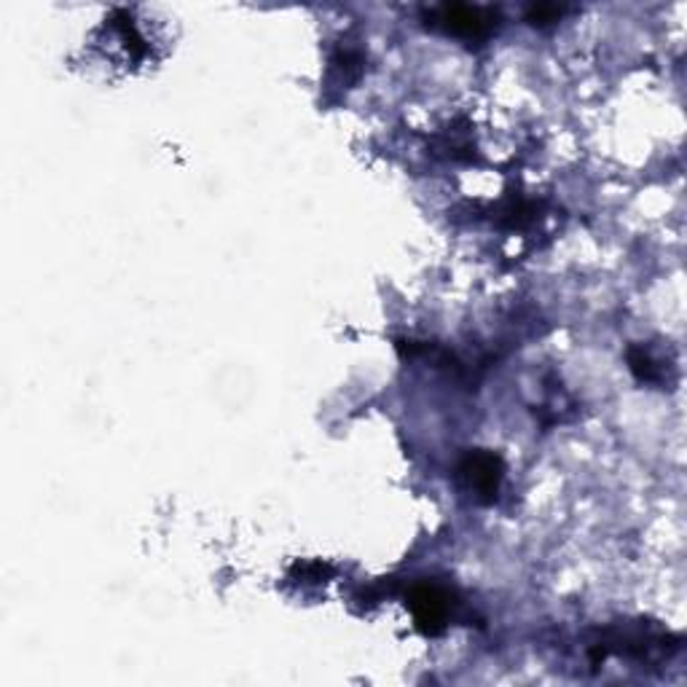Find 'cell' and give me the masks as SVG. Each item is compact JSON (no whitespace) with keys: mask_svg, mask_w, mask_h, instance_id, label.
<instances>
[{"mask_svg":"<svg viewBox=\"0 0 687 687\" xmlns=\"http://www.w3.org/2000/svg\"><path fill=\"white\" fill-rule=\"evenodd\" d=\"M462 478L475 492V497L492 503L497 499L499 484H503V459L492 452H473L467 454L465 462L459 465Z\"/></svg>","mask_w":687,"mask_h":687,"instance_id":"6da1fadb","label":"cell"},{"mask_svg":"<svg viewBox=\"0 0 687 687\" xmlns=\"http://www.w3.org/2000/svg\"><path fill=\"white\" fill-rule=\"evenodd\" d=\"M408 607L414 613L416 626L435 637L446 628L448 620V594L438 586H414L408 590Z\"/></svg>","mask_w":687,"mask_h":687,"instance_id":"7a4b0ae2","label":"cell"},{"mask_svg":"<svg viewBox=\"0 0 687 687\" xmlns=\"http://www.w3.org/2000/svg\"><path fill=\"white\" fill-rule=\"evenodd\" d=\"M433 17L438 19L443 30L462 38L489 36L494 22V11L475 9V6H441V9L433 11Z\"/></svg>","mask_w":687,"mask_h":687,"instance_id":"3957f363","label":"cell"},{"mask_svg":"<svg viewBox=\"0 0 687 687\" xmlns=\"http://www.w3.org/2000/svg\"><path fill=\"white\" fill-rule=\"evenodd\" d=\"M628 363H632V371L637 374L639 382L647 384L664 382V368H660L645 350H637V346H634V350L628 352Z\"/></svg>","mask_w":687,"mask_h":687,"instance_id":"277c9868","label":"cell"},{"mask_svg":"<svg viewBox=\"0 0 687 687\" xmlns=\"http://www.w3.org/2000/svg\"><path fill=\"white\" fill-rule=\"evenodd\" d=\"M562 14H564L562 6H532V9L526 11V19H529L532 24H548L556 22Z\"/></svg>","mask_w":687,"mask_h":687,"instance_id":"5b68a950","label":"cell"}]
</instances>
